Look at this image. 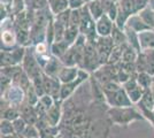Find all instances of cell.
<instances>
[{
	"mask_svg": "<svg viewBox=\"0 0 154 138\" xmlns=\"http://www.w3.org/2000/svg\"><path fill=\"white\" fill-rule=\"evenodd\" d=\"M107 118L109 122L121 127H128L132 122L145 120L138 107L129 106V107H107Z\"/></svg>",
	"mask_w": 154,
	"mask_h": 138,
	"instance_id": "1",
	"label": "cell"
},
{
	"mask_svg": "<svg viewBox=\"0 0 154 138\" xmlns=\"http://www.w3.org/2000/svg\"><path fill=\"white\" fill-rule=\"evenodd\" d=\"M101 67L100 60H99V55L97 52L96 47V40H89L86 41L85 45V51H84V58H83V63L81 69H84L90 74L98 70Z\"/></svg>",
	"mask_w": 154,
	"mask_h": 138,
	"instance_id": "2",
	"label": "cell"
},
{
	"mask_svg": "<svg viewBox=\"0 0 154 138\" xmlns=\"http://www.w3.org/2000/svg\"><path fill=\"white\" fill-rule=\"evenodd\" d=\"M32 46H29L26 47V57L23 59V62H22V68H23V72H26V75L29 76V78L35 79L36 77H38L40 75H43V69L40 65L38 63V61L36 59V55L33 51H31Z\"/></svg>",
	"mask_w": 154,
	"mask_h": 138,
	"instance_id": "3",
	"label": "cell"
},
{
	"mask_svg": "<svg viewBox=\"0 0 154 138\" xmlns=\"http://www.w3.org/2000/svg\"><path fill=\"white\" fill-rule=\"evenodd\" d=\"M136 68L138 72H147L154 77V48L141 51L138 54Z\"/></svg>",
	"mask_w": 154,
	"mask_h": 138,
	"instance_id": "4",
	"label": "cell"
},
{
	"mask_svg": "<svg viewBox=\"0 0 154 138\" xmlns=\"http://www.w3.org/2000/svg\"><path fill=\"white\" fill-rule=\"evenodd\" d=\"M114 41L112 39V37H99L96 39V47H97V52L99 55V60H100V63L101 66L106 65L108 62L109 55L114 48Z\"/></svg>",
	"mask_w": 154,
	"mask_h": 138,
	"instance_id": "5",
	"label": "cell"
},
{
	"mask_svg": "<svg viewBox=\"0 0 154 138\" xmlns=\"http://www.w3.org/2000/svg\"><path fill=\"white\" fill-rule=\"evenodd\" d=\"M123 89L125 90V92L128 93L129 98L132 101L134 105H137L143 98V94H144V89L141 87L138 82H137V76L130 78L128 82H125L124 84H122Z\"/></svg>",
	"mask_w": 154,
	"mask_h": 138,
	"instance_id": "6",
	"label": "cell"
},
{
	"mask_svg": "<svg viewBox=\"0 0 154 138\" xmlns=\"http://www.w3.org/2000/svg\"><path fill=\"white\" fill-rule=\"evenodd\" d=\"M1 98L7 100L11 105L19 107L22 103H24L26 100V92L23 91L19 85L12 84V86L7 90L5 93L1 94Z\"/></svg>",
	"mask_w": 154,
	"mask_h": 138,
	"instance_id": "7",
	"label": "cell"
},
{
	"mask_svg": "<svg viewBox=\"0 0 154 138\" xmlns=\"http://www.w3.org/2000/svg\"><path fill=\"white\" fill-rule=\"evenodd\" d=\"M62 103L63 101H55L54 105L46 113L45 120L47 123L52 127H59L61 121H62V116H63V108H62Z\"/></svg>",
	"mask_w": 154,
	"mask_h": 138,
	"instance_id": "8",
	"label": "cell"
},
{
	"mask_svg": "<svg viewBox=\"0 0 154 138\" xmlns=\"http://www.w3.org/2000/svg\"><path fill=\"white\" fill-rule=\"evenodd\" d=\"M115 23L108 17L107 14H103V16L96 22V31L99 37H109L114 29Z\"/></svg>",
	"mask_w": 154,
	"mask_h": 138,
	"instance_id": "9",
	"label": "cell"
},
{
	"mask_svg": "<svg viewBox=\"0 0 154 138\" xmlns=\"http://www.w3.org/2000/svg\"><path fill=\"white\" fill-rule=\"evenodd\" d=\"M79 69L78 67H64L60 70L58 75L59 81L61 82V84H67V83H70L72 81L78 77V74H79Z\"/></svg>",
	"mask_w": 154,
	"mask_h": 138,
	"instance_id": "10",
	"label": "cell"
},
{
	"mask_svg": "<svg viewBox=\"0 0 154 138\" xmlns=\"http://www.w3.org/2000/svg\"><path fill=\"white\" fill-rule=\"evenodd\" d=\"M63 68V65H62V62H61V60L57 58V57H54V55H52L50 61L46 63V66L44 67V69H43V72L44 74H46L47 76H51V77H58L59 72L60 70Z\"/></svg>",
	"mask_w": 154,
	"mask_h": 138,
	"instance_id": "11",
	"label": "cell"
},
{
	"mask_svg": "<svg viewBox=\"0 0 154 138\" xmlns=\"http://www.w3.org/2000/svg\"><path fill=\"white\" fill-rule=\"evenodd\" d=\"M127 26H128L130 29H132L134 31H136L137 33H140V32H143V31H146V30L152 29V28H149L144 21L141 20L139 14H134V15H131V16L129 17L128 22H127Z\"/></svg>",
	"mask_w": 154,
	"mask_h": 138,
	"instance_id": "12",
	"label": "cell"
},
{
	"mask_svg": "<svg viewBox=\"0 0 154 138\" xmlns=\"http://www.w3.org/2000/svg\"><path fill=\"white\" fill-rule=\"evenodd\" d=\"M141 51L154 48V29H149L146 31L138 33Z\"/></svg>",
	"mask_w": 154,
	"mask_h": 138,
	"instance_id": "13",
	"label": "cell"
},
{
	"mask_svg": "<svg viewBox=\"0 0 154 138\" xmlns=\"http://www.w3.org/2000/svg\"><path fill=\"white\" fill-rule=\"evenodd\" d=\"M119 11L124 14L127 17H130L134 14H138L136 7V0H119Z\"/></svg>",
	"mask_w": 154,
	"mask_h": 138,
	"instance_id": "14",
	"label": "cell"
},
{
	"mask_svg": "<svg viewBox=\"0 0 154 138\" xmlns=\"http://www.w3.org/2000/svg\"><path fill=\"white\" fill-rule=\"evenodd\" d=\"M47 4H48V8H50L51 13L54 16L69 9L68 0H47Z\"/></svg>",
	"mask_w": 154,
	"mask_h": 138,
	"instance_id": "15",
	"label": "cell"
},
{
	"mask_svg": "<svg viewBox=\"0 0 154 138\" xmlns=\"http://www.w3.org/2000/svg\"><path fill=\"white\" fill-rule=\"evenodd\" d=\"M124 32L127 36V43L129 46H131L132 48H135L138 53L141 52V47L140 43H139V37H138V33L134 31L132 29H130L128 26H125L124 28Z\"/></svg>",
	"mask_w": 154,
	"mask_h": 138,
	"instance_id": "16",
	"label": "cell"
},
{
	"mask_svg": "<svg viewBox=\"0 0 154 138\" xmlns=\"http://www.w3.org/2000/svg\"><path fill=\"white\" fill-rule=\"evenodd\" d=\"M86 5H88V8L90 11L92 17L96 20V22L105 14V11H103V7L100 2V0H93V1H91Z\"/></svg>",
	"mask_w": 154,
	"mask_h": 138,
	"instance_id": "17",
	"label": "cell"
},
{
	"mask_svg": "<svg viewBox=\"0 0 154 138\" xmlns=\"http://www.w3.org/2000/svg\"><path fill=\"white\" fill-rule=\"evenodd\" d=\"M69 47H70V45L67 41H64V40L59 41V43H53L52 46L50 47L51 48V54L60 59V58H62L66 54V52L68 51Z\"/></svg>",
	"mask_w": 154,
	"mask_h": 138,
	"instance_id": "18",
	"label": "cell"
},
{
	"mask_svg": "<svg viewBox=\"0 0 154 138\" xmlns=\"http://www.w3.org/2000/svg\"><path fill=\"white\" fill-rule=\"evenodd\" d=\"M110 37H112V39L114 41V45L115 46H121L128 44L127 43V36H125L124 30H121L120 28H117L116 26H114V29L112 31Z\"/></svg>",
	"mask_w": 154,
	"mask_h": 138,
	"instance_id": "19",
	"label": "cell"
},
{
	"mask_svg": "<svg viewBox=\"0 0 154 138\" xmlns=\"http://www.w3.org/2000/svg\"><path fill=\"white\" fill-rule=\"evenodd\" d=\"M138 54L139 53L137 52L135 48H132L131 46L127 45V47L123 51L121 62H124V63H134V62H136L137 58H138Z\"/></svg>",
	"mask_w": 154,
	"mask_h": 138,
	"instance_id": "20",
	"label": "cell"
},
{
	"mask_svg": "<svg viewBox=\"0 0 154 138\" xmlns=\"http://www.w3.org/2000/svg\"><path fill=\"white\" fill-rule=\"evenodd\" d=\"M137 82L144 90H149L153 85V76H151L147 72H138Z\"/></svg>",
	"mask_w": 154,
	"mask_h": 138,
	"instance_id": "21",
	"label": "cell"
},
{
	"mask_svg": "<svg viewBox=\"0 0 154 138\" xmlns=\"http://www.w3.org/2000/svg\"><path fill=\"white\" fill-rule=\"evenodd\" d=\"M139 16L141 17V20L144 21L149 28L154 29V11L148 6L145 9H143L139 12Z\"/></svg>",
	"mask_w": 154,
	"mask_h": 138,
	"instance_id": "22",
	"label": "cell"
},
{
	"mask_svg": "<svg viewBox=\"0 0 154 138\" xmlns=\"http://www.w3.org/2000/svg\"><path fill=\"white\" fill-rule=\"evenodd\" d=\"M0 132H1V137H7V136L14 135L15 130H14L13 122L8 121V120H1L0 121Z\"/></svg>",
	"mask_w": 154,
	"mask_h": 138,
	"instance_id": "23",
	"label": "cell"
},
{
	"mask_svg": "<svg viewBox=\"0 0 154 138\" xmlns=\"http://www.w3.org/2000/svg\"><path fill=\"white\" fill-rule=\"evenodd\" d=\"M66 29H67V26L61 24L54 17V43H59V41H62L63 40Z\"/></svg>",
	"mask_w": 154,
	"mask_h": 138,
	"instance_id": "24",
	"label": "cell"
},
{
	"mask_svg": "<svg viewBox=\"0 0 154 138\" xmlns=\"http://www.w3.org/2000/svg\"><path fill=\"white\" fill-rule=\"evenodd\" d=\"M9 11H11V15L12 16H16L20 13L26 11V6L24 0H14L13 2H12V5H11Z\"/></svg>",
	"mask_w": 154,
	"mask_h": 138,
	"instance_id": "25",
	"label": "cell"
},
{
	"mask_svg": "<svg viewBox=\"0 0 154 138\" xmlns=\"http://www.w3.org/2000/svg\"><path fill=\"white\" fill-rule=\"evenodd\" d=\"M22 138H40V133H39L38 128L36 124H28L26 130L21 135Z\"/></svg>",
	"mask_w": 154,
	"mask_h": 138,
	"instance_id": "26",
	"label": "cell"
},
{
	"mask_svg": "<svg viewBox=\"0 0 154 138\" xmlns=\"http://www.w3.org/2000/svg\"><path fill=\"white\" fill-rule=\"evenodd\" d=\"M55 17V20L60 22L61 24H63L64 26H70V17H71V9H67V11H64L62 12L61 14H59L57 16H54Z\"/></svg>",
	"mask_w": 154,
	"mask_h": 138,
	"instance_id": "27",
	"label": "cell"
},
{
	"mask_svg": "<svg viewBox=\"0 0 154 138\" xmlns=\"http://www.w3.org/2000/svg\"><path fill=\"white\" fill-rule=\"evenodd\" d=\"M137 107L139 108V111L141 112V114L145 118V120H147L148 122L152 124V127H153L154 129V109H148V108L144 107L140 104H137Z\"/></svg>",
	"mask_w": 154,
	"mask_h": 138,
	"instance_id": "28",
	"label": "cell"
},
{
	"mask_svg": "<svg viewBox=\"0 0 154 138\" xmlns=\"http://www.w3.org/2000/svg\"><path fill=\"white\" fill-rule=\"evenodd\" d=\"M13 125H14V130H15V133H17V135H22L23 133V131L26 130V125H28V123H26V121L23 120V118L20 116L19 118H16L15 121H13Z\"/></svg>",
	"mask_w": 154,
	"mask_h": 138,
	"instance_id": "29",
	"label": "cell"
},
{
	"mask_svg": "<svg viewBox=\"0 0 154 138\" xmlns=\"http://www.w3.org/2000/svg\"><path fill=\"white\" fill-rule=\"evenodd\" d=\"M68 2H69V8H70L71 11L81 9L82 7L86 5L84 0H68Z\"/></svg>",
	"mask_w": 154,
	"mask_h": 138,
	"instance_id": "30",
	"label": "cell"
},
{
	"mask_svg": "<svg viewBox=\"0 0 154 138\" xmlns=\"http://www.w3.org/2000/svg\"><path fill=\"white\" fill-rule=\"evenodd\" d=\"M13 1L14 0H1V5H5L6 7L11 8V5H12ZM9 12H11V11H9Z\"/></svg>",
	"mask_w": 154,
	"mask_h": 138,
	"instance_id": "31",
	"label": "cell"
},
{
	"mask_svg": "<svg viewBox=\"0 0 154 138\" xmlns=\"http://www.w3.org/2000/svg\"><path fill=\"white\" fill-rule=\"evenodd\" d=\"M2 138H22V137L20 135H17V133H14L12 136H7V137H2Z\"/></svg>",
	"mask_w": 154,
	"mask_h": 138,
	"instance_id": "32",
	"label": "cell"
},
{
	"mask_svg": "<svg viewBox=\"0 0 154 138\" xmlns=\"http://www.w3.org/2000/svg\"><path fill=\"white\" fill-rule=\"evenodd\" d=\"M148 6L154 11V0H149V5H148Z\"/></svg>",
	"mask_w": 154,
	"mask_h": 138,
	"instance_id": "33",
	"label": "cell"
},
{
	"mask_svg": "<svg viewBox=\"0 0 154 138\" xmlns=\"http://www.w3.org/2000/svg\"><path fill=\"white\" fill-rule=\"evenodd\" d=\"M151 92H152V94H153V98H154V82H153V85L151 87Z\"/></svg>",
	"mask_w": 154,
	"mask_h": 138,
	"instance_id": "34",
	"label": "cell"
},
{
	"mask_svg": "<svg viewBox=\"0 0 154 138\" xmlns=\"http://www.w3.org/2000/svg\"><path fill=\"white\" fill-rule=\"evenodd\" d=\"M85 1V4H89V2H91V1H93V0H84Z\"/></svg>",
	"mask_w": 154,
	"mask_h": 138,
	"instance_id": "35",
	"label": "cell"
},
{
	"mask_svg": "<svg viewBox=\"0 0 154 138\" xmlns=\"http://www.w3.org/2000/svg\"><path fill=\"white\" fill-rule=\"evenodd\" d=\"M54 138H62V137H61V136L59 135V136H57V137H54Z\"/></svg>",
	"mask_w": 154,
	"mask_h": 138,
	"instance_id": "36",
	"label": "cell"
},
{
	"mask_svg": "<svg viewBox=\"0 0 154 138\" xmlns=\"http://www.w3.org/2000/svg\"><path fill=\"white\" fill-rule=\"evenodd\" d=\"M115 1H119V0H115Z\"/></svg>",
	"mask_w": 154,
	"mask_h": 138,
	"instance_id": "37",
	"label": "cell"
},
{
	"mask_svg": "<svg viewBox=\"0 0 154 138\" xmlns=\"http://www.w3.org/2000/svg\"><path fill=\"white\" fill-rule=\"evenodd\" d=\"M1 138H2V137H1Z\"/></svg>",
	"mask_w": 154,
	"mask_h": 138,
	"instance_id": "38",
	"label": "cell"
}]
</instances>
